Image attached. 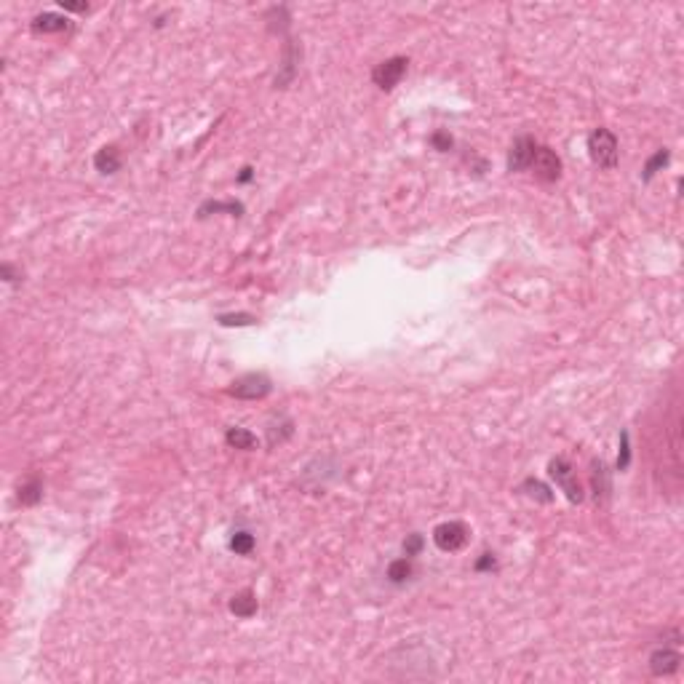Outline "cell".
Segmentation results:
<instances>
[{"label":"cell","mask_w":684,"mask_h":684,"mask_svg":"<svg viewBox=\"0 0 684 684\" xmlns=\"http://www.w3.org/2000/svg\"><path fill=\"white\" fill-rule=\"evenodd\" d=\"M588 155L599 169L618 166V139L610 129H594L588 134Z\"/></svg>","instance_id":"6da1fadb"},{"label":"cell","mask_w":684,"mask_h":684,"mask_svg":"<svg viewBox=\"0 0 684 684\" xmlns=\"http://www.w3.org/2000/svg\"><path fill=\"white\" fill-rule=\"evenodd\" d=\"M548 473H551V479L556 481V486L567 495L570 503H583V497H585L583 495V486L577 481L574 468L567 457H553L551 463H548Z\"/></svg>","instance_id":"7a4b0ae2"},{"label":"cell","mask_w":684,"mask_h":684,"mask_svg":"<svg viewBox=\"0 0 684 684\" xmlns=\"http://www.w3.org/2000/svg\"><path fill=\"white\" fill-rule=\"evenodd\" d=\"M270 391H273V382H270V377L262 375V372H249V375L233 380V385L227 388V393H230V396L243 398V401H257V398H265Z\"/></svg>","instance_id":"3957f363"},{"label":"cell","mask_w":684,"mask_h":684,"mask_svg":"<svg viewBox=\"0 0 684 684\" xmlns=\"http://www.w3.org/2000/svg\"><path fill=\"white\" fill-rule=\"evenodd\" d=\"M406 67H409V59H406V56H391V59L380 62V65L372 70V81H375V86H380L382 91L396 89L398 83H401V78L406 75Z\"/></svg>","instance_id":"277c9868"},{"label":"cell","mask_w":684,"mask_h":684,"mask_svg":"<svg viewBox=\"0 0 684 684\" xmlns=\"http://www.w3.org/2000/svg\"><path fill=\"white\" fill-rule=\"evenodd\" d=\"M535 153H537V142L532 136H516L510 150H508V172L510 174H519V172H527L535 160Z\"/></svg>","instance_id":"5b68a950"},{"label":"cell","mask_w":684,"mask_h":684,"mask_svg":"<svg viewBox=\"0 0 684 684\" xmlns=\"http://www.w3.org/2000/svg\"><path fill=\"white\" fill-rule=\"evenodd\" d=\"M433 543L446 553L460 551L468 543V527L463 521H444L433 530Z\"/></svg>","instance_id":"8992f818"},{"label":"cell","mask_w":684,"mask_h":684,"mask_svg":"<svg viewBox=\"0 0 684 684\" xmlns=\"http://www.w3.org/2000/svg\"><path fill=\"white\" fill-rule=\"evenodd\" d=\"M530 169H535V177L540 182H556L561 177V158L553 153L551 147L537 145V153H535V160H532Z\"/></svg>","instance_id":"52a82bcc"},{"label":"cell","mask_w":684,"mask_h":684,"mask_svg":"<svg viewBox=\"0 0 684 684\" xmlns=\"http://www.w3.org/2000/svg\"><path fill=\"white\" fill-rule=\"evenodd\" d=\"M679 665H682V652L676 650V644L674 647L663 644V647H658L650 655V671H652V676H671V674L679 671Z\"/></svg>","instance_id":"ba28073f"},{"label":"cell","mask_w":684,"mask_h":684,"mask_svg":"<svg viewBox=\"0 0 684 684\" xmlns=\"http://www.w3.org/2000/svg\"><path fill=\"white\" fill-rule=\"evenodd\" d=\"M32 32L35 35H56V32H67L70 30V19L62 17V14H54V11H43L32 19Z\"/></svg>","instance_id":"9c48e42d"},{"label":"cell","mask_w":684,"mask_h":684,"mask_svg":"<svg viewBox=\"0 0 684 684\" xmlns=\"http://www.w3.org/2000/svg\"><path fill=\"white\" fill-rule=\"evenodd\" d=\"M257 610H260V601H257V594L254 591H249V588H243L238 594L230 599V612L236 615V618H254L257 615Z\"/></svg>","instance_id":"30bf717a"},{"label":"cell","mask_w":684,"mask_h":684,"mask_svg":"<svg viewBox=\"0 0 684 684\" xmlns=\"http://www.w3.org/2000/svg\"><path fill=\"white\" fill-rule=\"evenodd\" d=\"M94 169L99 174H115L121 169V150L115 145H105L94 155Z\"/></svg>","instance_id":"8fae6325"},{"label":"cell","mask_w":684,"mask_h":684,"mask_svg":"<svg viewBox=\"0 0 684 684\" xmlns=\"http://www.w3.org/2000/svg\"><path fill=\"white\" fill-rule=\"evenodd\" d=\"M225 442L227 446H233V449H241V452H251V449H257L260 446V439L249 431V428H241V425H236V428H227V433H225Z\"/></svg>","instance_id":"7c38bea8"},{"label":"cell","mask_w":684,"mask_h":684,"mask_svg":"<svg viewBox=\"0 0 684 684\" xmlns=\"http://www.w3.org/2000/svg\"><path fill=\"white\" fill-rule=\"evenodd\" d=\"M294 75H297V51H294V45L287 43V51H284V67H281V72L276 75V89H287L289 83L294 81Z\"/></svg>","instance_id":"4fadbf2b"},{"label":"cell","mask_w":684,"mask_h":684,"mask_svg":"<svg viewBox=\"0 0 684 684\" xmlns=\"http://www.w3.org/2000/svg\"><path fill=\"white\" fill-rule=\"evenodd\" d=\"M220 211H227V214H233V217H241L243 214V203L238 200H206V203H200L198 209V217H209V214H220Z\"/></svg>","instance_id":"5bb4252c"},{"label":"cell","mask_w":684,"mask_h":684,"mask_svg":"<svg viewBox=\"0 0 684 684\" xmlns=\"http://www.w3.org/2000/svg\"><path fill=\"white\" fill-rule=\"evenodd\" d=\"M388 580L393 583V585H401V583H406L412 574H415V564H412V559L409 556H404V559H393L391 564H388Z\"/></svg>","instance_id":"9a60e30c"},{"label":"cell","mask_w":684,"mask_h":684,"mask_svg":"<svg viewBox=\"0 0 684 684\" xmlns=\"http://www.w3.org/2000/svg\"><path fill=\"white\" fill-rule=\"evenodd\" d=\"M19 503L22 506H38L41 503V497H43V481L38 479V476H30L22 486H19Z\"/></svg>","instance_id":"2e32d148"},{"label":"cell","mask_w":684,"mask_h":684,"mask_svg":"<svg viewBox=\"0 0 684 684\" xmlns=\"http://www.w3.org/2000/svg\"><path fill=\"white\" fill-rule=\"evenodd\" d=\"M254 546H257V540H254V535L251 532H233V537H230V551L236 553V556H249V553L254 551Z\"/></svg>","instance_id":"e0dca14e"},{"label":"cell","mask_w":684,"mask_h":684,"mask_svg":"<svg viewBox=\"0 0 684 684\" xmlns=\"http://www.w3.org/2000/svg\"><path fill=\"white\" fill-rule=\"evenodd\" d=\"M519 489H521L524 495H530L532 500H537V503H551L553 500V492L543 484V481H537V479H527Z\"/></svg>","instance_id":"ac0fdd59"},{"label":"cell","mask_w":684,"mask_h":684,"mask_svg":"<svg viewBox=\"0 0 684 684\" xmlns=\"http://www.w3.org/2000/svg\"><path fill=\"white\" fill-rule=\"evenodd\" d=\"M610 470H607V465L604 463H594V492H596V500L601 497H607L610 495Z\"/></svg>","instance_id":"d6986e66"},{"label":"cell","mask_w":684,"mask_h":684,"mask_svg":"<svg viewBox=\"0 0 684 684\" xmlns=\"http://www.w3.org/2000/svg\"><path fill=\"white\" fill-rule=\"evenodd\" d=\"M668 160H671V153H668L665 147H663V150H658V153H655L652 158H650V160H647V163H644V172H641V182H650V179L655 177V174L661 172L663 166L668 163Z\"/></svg>","instance_id":"ffe728a7"},{"label":"cell","mask_w":684,"mask_h":684,"mask_svg":"<svg viewBox=\"0 0 684 684\" xmlns=\"http://www.w3.org/2000/svg\"><path fill=\"white\" fill-rule=\"evenodd\" d=\"M217 321H220V327H251V324H257V318L251 313H222V315H217Z\"/></svg>","instance_id":"44dd1931"},{"label":"cell","mask_w":684,"mask_h":684,"mask_svg":"<svg viewBox=\"0 0 684 684\" xmlns=\"http://www.w3.org/2000/svg\"><path fill=\"white\" fill-rule=\"evenodd\" d=\"M422 546H425V537L417 535V532H412V535H406V540H404V556H409V559H415L419 556L422 551Z\"/></svg>","instance_id":"7402d4cb"},{"label":"cell","mask_w":684,"mask_h":684,"mask_svg":"<svg viewBox=\"0 0 684 684\" xmlns=\"http://www.w3.org/2000/svg\"><path fill=\"white\" fill-rule=\"evenodd\" d=\"M631 463V444H628V431L620 433V455H618V470H625Z\"/></svg>","instance_id":"603a6c76"},{"label":"cell","mask_w":684,"mask_h":684,"mask_svg":"<svg viewBox=\"0 0 684 684\" xmlns=\"http://www.w3.org/2000/svg\"><path fill=\"white\" fill-rule=\"evenodd\" d=\"M431 145H433V150H439V153H446V150H452L455 139H452V134L436 132V134H431Z\"/></svg>","instance_id":"cb8c5ba5"},{"label":"cell","mask_w":684,"mask_h":684,"mask_svg":"<svg viewBox=\"0 0 684 684\" xmlns=\"http://www.w3.org/2000/svg\"><path fill=\"white\" fill-rule=\"evenodd\" d=\"M0 278H3L6 284H17V281H22L24 278V270L14 267L11 262H3V265H0Z\"/></svg>","instance_id":"d4e9b609"},{"label":"cell","mask_w":684,"mask_h":684,"mask_svg":"<svg viewBox=\"0 0 684 684\" xmlns=\"http://www.w3.org/2000/svg\"><path fill=\"white\" fill-rule=\"evenodd\" d=\"M497 567V559H495V553H481V559L473 564V570L476 572H492Z\"/></svg>","instance_id":"484cf974"},{"label":"cell","mask_w":684,"mask_h":684,"mask_svg":"<svg viewBox=\"0 0 684 684\" xmlns=\"http://www.w3.org/2000/svg\"><path fill=\"white\" fill-rule=\"evenodd\" d=\"M59 6L65 11H89V3H65V0H59Z\"/></svg>","instance_id":"4316f807"},{"label":"cell","mask_w":684,"mask_h":684,"mask_svg":"<svg viewBox=\"0 0 684 684\" xmlns=\"http://www.w3.org/2000/svg\"><path fill=\"white\" fill-rule=\"evenodd\" d=\"M249 179H251V169L246 166V169H243L241 174H238V182H249Z\"/></svg>","instance_id":"83f0119b"}]
</instances>
